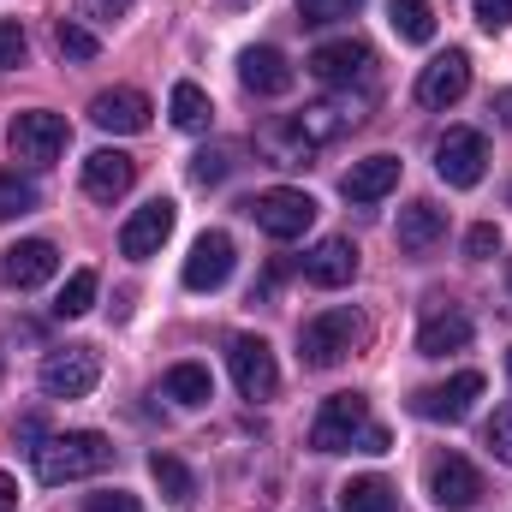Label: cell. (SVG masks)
Masks as SVG:
<instances>
[{
  "label": "cell",
  "mask_w": 512,
  "mask_h": 512,
  "mask_svg": "<svg viewBox=\"0 0 512 512\" xmlns=\"http://www.w3.org/2000/svg\"><path fill=\"white\" fill-rule=\"evenodd\" d=\"M84 512H143V501L126 495V489H102V495H90V501H84Z\"/></svg>",
  "instance_id": "74e56055"
},
{
  "label": "cell",
  "mask_w": 512,
  "mask_h": 512,
  "mask_svg": "<svg viewBox=\"0 0 512 512\" xmlns=\"http://www.w3.org/2000/svg\"><path fill=\"white\" fill-rule=\"evenodd\" d=\"M364 334L370 328H364L358 310H322L298 328V358H304V370H334L364 346Z\"/></svg>",
  "instance_id": "7a4b0ae2"
},
{
  "label": "cell",
  "mask_w": 512,
  "mask_h": 512,
  "mask_svg": "<svg viewBox=\"0 0 512 512\" xmlns=\"http://www.w3.org/2000/svg\"><path fill=\"white\" fill-rule=\"evenodd\" d=\"M364 429H370V399H364V393H334V399L316 411L310 447H316V453H358Z\"/></svg>",
  "instance_id": "3957f363"
},
{
  "label": "cell",
  "mask_w": 512,
  "mask_h": 512,
  "mask_svg": "<svg viewBox=\"0 0 512 512\" xmlns=\"http://www.w3.org/2000/svg\"><path fill=\"white\" fill-rule=\"evenodd\" d=\"M507 376H512V352H507Z\"/></svg>",
  "instance_id": "f6af8a7d"
},
{
  "label": "cell",
  "mask_w": 512,
  "mask_h": 512,
  "mask_svg": "<svg viewBox=\"0 0 512 512\" xmlns=\"http://www.w3.org/2000/svg\"><path fill=\"white\" fill-rule=\"evenodd\" d=\"M465 346H471V316H465L459 304L429 298L423 328H417V352H423V358H447V352H465Z\"/></svg>",
  "instance_id": "9a60e30c"
},
{
  "label": "cell",
  "mask_w": 512,
  "mask_h": 512,
  "mask_svg": "<svg viewBox=\"0 0 512 512\" xmlns=\"http://www.w3.org/2000/svg\"><path fill=\"white\" fill-rule=\"evenodd\" d=\"M352 274H358V245H352V239H322L316 251L304 256V280L322 286V292L352 286Z\"/></svg>",
  "instance_id": "44dd1931"
},
{
  "label": "cell",
  "mask_w": 512,
  "mask_h": 512,
  "mask_svg": "<svg viewBox=\"0 0 512 512\" xmlns=\"http://www.w3.org/2000/svg\"><path fill=\"white\" fill-rule=\"evenodd\" d=\"M90 304H96V274H90V268L66 274V286H60V298H54V316H84Z\"/></svg>",
  "instance_id": "f546056e"
},
{
  "label": "cell",
  "mask_w": 512,
  "mask_h": 512,
  "mask_svg": "<svg viewBox=\"0 0 512 512\" xmlns=\"http://www.w3.org/2000/svg\"><path fill=\"white\" fill-rule=\"evenodd\" d=\"M393 507H399V495H393L387 477H352L340 489V512H393Z\"/></svg>",
  "instance_id": "d4e9b609"
},
{
  "label": "cell",
  "mask_w": 512,
  "mask_h": 512,
  "mask_svg": "<svg viewBox=\"0 0 512 512\" xmlns=\"http://www.w3.org/2000/svg\"><path fill=\"white\" fill-rule=\"evenodd\" d=\"M304 6V24H328V18H346V12H358L364 0H298Z\"/></svg>",
  "instance_id": "d590c367"
},
{
  "label": "cell",
  "mask_w": 512,
  "mask_h": 512,
  "mask_svg": "<svg viewBox=\"0 0 512 512\" xmlns=\"http://www.w3.org/2000/svg\"><path fill=\"white\" fill-rule=\"evenodd\" d=\"M477 399H483V376L477 370H459L453 382H441V387H417L411 393V411L429 417V423H465Z\"/></svg>",
  "instance_id": "9c48e42d"
},
{
  "label": "cell",
  "mask_w": 512,
  "mask_h": 512,
  "mask_svg": "<svg viewBox=\"0 0 512 512\" xmlns=\"http://www.w3.org/2000/svg\"><path fill=\"white\" fill-rule=\"evenodd\" d=\"M215 120V102L197 90V84H173V126L179 131H209Z\"/></svg>",
  "instance_id": "83f0119b"
},
{
  "label": "cell",
  "mask_w": 512,
  "mask_h": 512,
  "mask_svg": "<svg viewBox=\"0 0 512 512\" xmlns=\"http://www.w3.org/2000/svg\"><path fill=\"white\" fill-rule=\"evenodd\" d=\"M495 114H501V126H512V90L507 96H495Z\"/></svg>",
  "instance_id": "7bdbcfd3"
},
{
  "label": "cell",
  "mask_w": 512,
  "mask_h": 512,
  "mask_svg": "<svg viewBox=\"0 0 512 512\" xmlns=\"http://www.w3.org/2000/svg\"><path fill=\"white\" fill-rule=\"evenodd\" d=\"M149 477L161 483V495H167V501H191V495H197V477H191L173 453H155V459H149Z\"/></svg>",
  "instance_id": "f1b7e54d"
},
{
  "label": "cell",
  "mask_w": 512,
  "mask_h": 512,
  "mask_svg": "<svg viewBox=\"0 0 512 512\" xmlns=\"http://www.w3.org/2000/svg\"><path fill=\"white\" fill-rule=\"evenodd\" d=\"M6 143H12V155H18V161L48 167V161H60V155H66L72 126H66L60 114H48V108H30V114H18V120H12Z\"/></svg>",
  "instance_id": "5b68a950"
},
{
  "label": "cell",
  "mask_w": 512,
  "mask_h": 512,
  "mask_svg": "<svg viewBox=\"0 0 512 512\" xmlns=\"http://www.w3.org/2000/svg\"><path fill=\"white\" fill-rule=\"evenodd\" d=\"M429 501L441 512H471L483 501V471H477L471 459H459V453L435 459V465H429Z\"/></svg>",
  "instance_id": "30bf717a"
},
{
  "label": "cell",
  "mask_w": 512,
  "mask_h": 512,
  "mask_svg": "<svg viewBox=\"0 0 512 512\" xmlns=\"http://www.w3.org/2000/svg\"><path fill=\"white\" fill-rule=\"evenodd\" d=\"M310 72L334 90H352V84H370L376 78V48L358 42V36H340V42H322L310 54Z\"/></svg>",
  "instance_id": "ba28073f"
},
{
  "label": "cell",
  "mask_w": 512,
  "mask_h": 512,
  "mask_svg": "<svg viewBox=\"0 0 512 512\" xmlns=\"http://www.w3.org/2000/svg\"><path fill=\"white\" fill-rule=\"evenodd\" d=\"M495 251H501V227H495V221H477V227L465 233V256H471V262H489Z\"/></svg>",
  "instance_id": "836d02e7"
},
{
  "label": "cell",
  "mask_w": 512,
  "mask_h": 512,
  "mask_svg": "<svg viewBox=\"0 0 512 512\" xmlns=\"http://www.w3.org/2000/svg\"><path fill=\"white\" fill-rule=\"evenodd\" d=\"M108 465H114V447H108V435H96V429L48 435V441L36 447V477H42L48 489L84 483V477H96V471H108Z\"/></svg>",
  "instance_id": "6da1fadb"
},
{
  "label": "cell",
  "mask_w": 512,
  "mask_h": 512,
  "mask_svg": "<svg viewBox=\"0 0 512 512\" xmlns=\"http://www.w3.org/2000/svg\"><path fill=\"white\" fill-rule=\"evenodd\" d=\"M12 441H24V447H30V453H36V447H42V441H48V423H42V417H36V411H30V417H18V429H12Z\"/></svg>",
  "instance_id": "ab89813d"
},
{
  "label": "cell",
  "mask_w": 512,
  "mask_h": 512,
  "mask_svg": "<svg viewBox=\"0 0 512 512\" xmlns=\"http://www.w3.org/2000/svg\"><path fill=\"white\" fill-rule=\"evenodd\" d=\"M233 262H239V256H233V239H227V233H203V239L191 245V256H185V274H179V280H185L191 292H221V286L233 280Z\"/></svg>",
  "instance_id": "2e32d148"
},
{
  "label": "cell",
  "mask_w": 512,
  "mask_h": 512,
  "mask_svg": "<svg viewBox=\"0 0 512 512\" xmlns=\"http://www.w3.org/2000/svg\"><path fill=\"white\" fill-rule=\"evenodd\" d=\"M256 149H262L274 167H310V155H316V143L292 126V120H280V126H262V131H256Z\"/></svg>",
  "instance_id": "cb8c5ba5"
},
{
  "label": "cell",
  "mask_w": 512,
  "mask_h": 512,
  "mask_svg": "<svg viewBox=\"0 0 512 512\" xmlns=\"http://www.w3.org/2000/svg\"><path fill=\"white\" fill-rule=\"evenodd\" d=\"M387 24L399 30V42H429V36H435L429 0H387Z\"/></svg>",
  "instance_id": "4316f807"
},
{
  "label": "cell",
  "mask_w": 512,
  "mask_h": 512,
  "mask_svg": "<svg viewBox=\"0 0 512 512\" xmlns=\"http://www.w3.org/2000/svg\"><path fill=\"white\" fill-rule=\"evenodd\" d=\"M42 203V191L30 185V179H18V173H0V221H18V215H30Z\"/></svg>",
  "instance_id": "4dcf8cb0"
},
{
  "label": "cell",
  "mask_w": 512,
  "mask_h": 512,
  "mask_svg": "<svg viewBox=\"0 0 512 512\" xmlns=\"http://www.w3.org/2000/svg\"><path fill=\"white\" fill-rule=\"evenodd\" d=\"M227 364H233V382H239L245 399H274V387H280V364H274V352H268L262 334H239V340L227 346Z\"/></svg>",
  "instance_id": "8fae6325"
},
{
  "label": "cell",
  "mask_w": 512,
  "mask_h": 512,
  "mask_svg": "<svg viewBox=\"0 0 512 512\" xmlns=\"http://www.w3.org/2000/svg\"><path fill=\"white\" fill-rule=\"evenodd\" d=\"M54 48H60L66 60H96V54H102V42H96L78 18H60V24H54Z\"/></svg>",
  "instance_id": "1f68e13d"
},
{
  "label": "cell",
  "mask_w": 512,
  "mask_h": 512,
  "mask_svg": "<svg viewBox=\"0 0 512 512\" xmlns=\"http://www.w3.org/2000/svg\"><path fill=\"white\" fill-rule=\"evenodd\" d=\"M131 185H137V161H131L126 149H96V155H84V191H90L96 203H120Z\"/></svg>",
  "instance_id": "ac0fdd59"
},
{
  "label": "cell",
  "mask_w": 512,
  "mask_h": 512,
  "mask_svg": "<svg viewBox=\"0 0 512 512\" xmlns=\"http://www.w3.org/2000/svg\"><path fill=\"white\" fill-rule=\"evenodd\" d=\"M387 441H393V435H387L382 423H370V429H364V441H358V453H387Z\"/></svg>",
  "instance_id": "60d3db41"
},
{
  "label": "cell",
  "mask_w": 512,
  "mask_h": 512,
  "mask_svg": "<svg viewBox=\"0 0 512 512\" xmlns=\"http://www.w3.org/2000/svg\"><path fill=\"white\" fill-rule=\"evenodd\" d=\"M393 185H399V155H370V161H352V173L340 179L346 203H382Z\"/></svg>",
  "instance_id": "603a6c76"
},
{
  "label": "cell",
  "mask_w": 512,
  "mask_h": 512,
  "mask_svg": "<svg viewBox=\"0 0 512 512\" xmlns=\"http://www.w3.org/2000/svg\"><path fill=\"white\" fill-rule=\"evenodd\" d=\"M221 6H227V12H245V6H256V0H221Z\"/></svg>",
  "instance_id": "ee69618b"
},
{
  "label": "cell",
  "mask_w": 512,
  "mask_h": 512,
  "mask_svg": "<svg viewBox=\"0 0 512 512\" xmlns=\"http://www.w3.org/2000/svg\"><path fill=\"white\" fill-rule=\"evenodd\" d=\"M477 24H483V30H507L512 24V0H477Z\"/></svg>",
  "instance_id": "f35d334b"
},
{
  "label": "cell",
  "mask_w": 512,
  "mask_h": 512,
  "mask_svg": "<svg viewBox=\"0 0 512 512\" xmlns=\"http://www.w3.org/2000/svg\"><path fill=\"white\" fill-rule=\"evenodd\" d=\"M245 209H251V221L268 239H298V233H310V221H316V197H310V191H292V185L256 191Z\"/></svg>",
  "instance_id": "277c9868"
},
{
  "label": "cell",
  "mask_w": 512,
  "mask_h": 512,
  "mask_svg": "<svg viewBox=\"0 0 512 512\" xmlns=\"http://www.w3.org/2000/svg\"><path fill=\"white\" fill-rule=\"evenodd\" d=\"M161 387H167V399H179V405H209V399H215V382H209L203 364H173V370L161 376Z\"/></svg>",
  "instance_id": "484cf974"
},
{
  "label": "cell",
  "mask_w": 512,
  "mask_h": 512,
  "mask_svg": "<svg viewBox=\"0 0 512 512\" xmlns=\"http://www.w3.org/2000/svg\"><path fill=\"white\" fill-rule=\"evenodd\" d=\"M96 382H102V352L96 346H60L42 364V393L48 399H84V393H96Z\"/></svg>",
  "instance_id": "8992f818"
},
{
  "label": "cell",
  "mask_w": 512,
  "mask_h": 512,
  "mask_svg": "<svg viewBox=\"0 0 512 512\" xmlns=\"http://www.w3.org/2000/svg\"><path fill=\"white\" fill-rule=\"evenodd\" d=\"M393 239H399V251H405V256H429L441 239H447V215H441L435 203H405V209H399Z\"/></svg>",
  "instance_id": "7402d4cb"
},
{
  "label": "cell",
  "mask_w": 512,
  "mask_h": 512,
  "mask_svg": "<svg viewBox=\"0 0 512 512\" xmlns=\"http://www.w3.org/2000/svg\"><path fill=\"white\" fill-rule=\"evenodd\" d=\"M489 167V137L471 126H447V137L435 143V173L453 185V191H471Z\"/></svg>",
  "instance_id": "52a82bcc"
},
{
  "label": "cell",
  "mask_w": 512,
  "mask_h": 512,
  "mask_svg": "<svg viewBox=\"0 0 512 512\" xmlns=\"http://www.w3.org/2000/svg\"><path fill=\"white\" fill-rule=\"evenodd\" d=\"M54 274H60V251H54L48 239H18L12 251H0V280L18 286V292L42 286V280H54Z\"/></svg>",
  "instance_id": "e0dca14e"
},
{
  "label": "cell",
  "mask_w": 512,
  "mask_h": 512,
  "mask_svg": "<svg viewBox=\"0 0 512 512\" xmlns=\"http://www.w3.org/2000/svg\"><path fill=\"white\" fill-rule=\"evenodd\" d=\"M227 167H233V161H227L221 149H203V155L191 161V179H197V185H221V179H227Z\"/></svg>",
  "instance_id": "e575fe53"
},
{
  "label": "cell",
  "mask_w": 512,
  "mask_h": 512,
  "mask_svg": "<svg viewBox=\"0 0 512 512\" xmlns=\"http://www.w3.org/2000/svg\"><path fill=\"white\" fill-rule=\"evenodd\" d=\"M292 78H298V72L286 66L280 48H245V54H239V84H245L251 96H286Z\"/></svg>",
  "instance_id": "ffe728a7"
},
{
  "label": "cell",
  "mask_w": 512,
  "mask_h": 512,
  "mask_svg": "<svg viewBox=\"0 0 512 512\" xmlns=\"http://www.w3.org/2000/svg\"><path fill=\"white\" fill-rule=\"evenodd\" d=\"M465 90H471V54H465V48L435 54V60L423 66V78H417V102H423V108H453Z\"/></svg>",
  "instance_id": "4fadbf2b"
},
{
  "label": "cell",
  "mask_w": 512,
  "mask_h": 512,
  "mask_svg": "<svg viewBox=\"0 0 512 512\" xmlns=\"http://www.w3.org/2000/svg\"><path fill=\"white\" fill-rule=\"evenodd\" d=\"M292 126H298L304 137H310V143H316V149H322V143H334V137H346V131H358V126H364V102H358V96L346 90V96L310 102L304 114H292Z\"/></svg>",
  "instance_id": "5bb4252c"
},
{
  "label": "cell",
  "mask_w": 512,
  "mask_h": 512,
  "mask_svg": "<svg viewBox=\"0 0 512 512\" xmlns=\"http://www.w3.org/2000/svg\"><path fill=\"white\" fill-rule=\"evenodd\" d=\"M0 512H18V483L0 471Z\"/></svg>",
  "instance_id": "b9f144b4"
},
{
  "label": "cell",
  "mask_w": 512,
  "mask_h": 512,
  "mask_svg": "<svg viewBox=\"0 0 512 512\" xmlns=\"http://www.w3.org/2000/svg\"><path fill=\"white\" fill-rule=\"evenodd\" d=\"M18 60H24V24L0 18V72H6V66H18Z\"/></svg>",
  "instance_id": "8d00e7d4"
},
{
  "label": "cell",
  "mask_w": 512,
  "mask_h": 512,
  "mask_svg": "<svg viewBox=\"0 0 512 512\" xmlns=\"http://www.w3.org/2000/svg\"><path fill=\"white\" fill-rule=\"evenodd\" d=\"M483 447H489L501 465H512V405H501V411L483 423Z\"/></svg>",
  "instance_id": "d6a6232c"
},
{
  "label": "cell",
  "mask_w": 512,
  "mask_h": 512,
  "mask_svg": "<svg viewBox=\"0 0 512 512\" xmlns=\"http://www.w3.org/2000/svg\"><path fill=\"white\" fill-rule=\"evenodd\" d=\"M149 114H155L149 96H143V90H126V84H120V90H102V96L90 102V120H96L102 131H120V137L143 131L149 126Z\"/></svg>",
  "instance_id": "d6986e66"
},
{
  "label": "cell",
  "mask_w": 512,
  "mask_h": 512,
  "mask_svg": "<svg viewBox=\"0 0 512 512\" xmlns=\"http://www.w3.org/2000/svg\"><path fill=\"white\" fill-rule=\"evenodd\" d=\"M173 221H179V209H173L167 197L143 203V209L131 215L126 227H120V256H131V262H149V256H155L161 245H167V239H173Z\"/></svg>",
  "instance_id": "7c38bea8"
}]
</instances>
